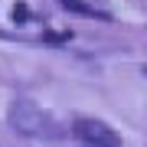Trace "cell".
I'll return each instance as SVG.
<instances>
[{"instance_id": "6da1fadb", "label": "cell", "mask_w": 147, "mask_h": 147, "mask_svg": "<svg viewBox=\"0 0 147 147\" xmlns=\"http://www.w3.org/2000/svg\"><path fill=\"white\" fill-rule=\"evenodd\" d=\"M7 121H10L13 131H20V134H26V137H59V134H62L59 124H56V118L49 115V111H42L36 101H30V98L10 101Z\"/></svg>"}, {"instance_id": "3957f363", "label": "cell", "mask_w": 147, "mask_h": 147, "mask_svg": "<svg viewBox=\"0 0 147 147\" xmlns=\"http://www.w3.org/2000/svg\"><path fill=\"white\" fill-rule=\"evenodd\" d=\"M26 16H30V10H26L23 3H16V7H13V20H26Z\"/></svg>"}, {"instance_id": "7a4b0ae2", "label": "cell", "mask_w": 147, "mask_h": 147, "mask_svg": "<svg viewBox=\"0 0 147 147\" xmlns=\"http://www.w3.org/2000/svg\"><path fill=\"white\" fill-rule=\"evenodd\" d=\"M75 137L85 144V147H121V137L111 131L108 124H101V121H92V118H79L72 124Z\"/></svg>"}]
</instances>
